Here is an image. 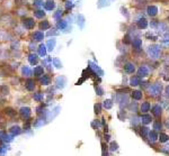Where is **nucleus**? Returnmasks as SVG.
<instances>
[{
  "label": "nucleus",
  "mask_w": 169,
  "mask_h": 156,
  "mask_svg": "<svg viewBox=\"0 0 169 156\" xmlns=\"http://www.w3.org/2000/svg\"><path fill=\"white\" fill-rule=\"evenodd\" d=\"M168 112H169V107H168Z\"/></svg>",
  "instance_id": "nucleus-24"
},
{
  "label": "nucleus",
  "mask_w": 169,
  "mask_h": 156,
  "mask_svg": "<svg viewBox=\"0 0 169 156\" xmlns=\"http://www.w3.org/2000/svg\"><path fill=\"white\" fill-rule=\"evenodd\" d=\"M100 110H101V106H100V104H96V106H95V112H96V113H99V112H100Z\"/></svg>",
  "instance_id": "nucleus-20"
},
{
  "label": "nucleus",
  "mask_w": 169,
  "mask_h": 156,
  "mask_svg": "<svg viewBox=\"0 0 169 156\" xmlns=\"http://www.w3.org/2000/svg\"><path fill=\"white\" fill-rule=\"evenodd\" d=\"M117 148H118V145H117L115 142H113L112 144H110V151L115 152V151H117Z\"/></svg>",
  "instance_id": "nucleus-18"
},
{
  "label": "nucleus",
  "mask_w": 169,
  "mask_h": 156,
  "mask_svg": "<svg viewBox=\"0 0 169 156\" xmlns=\"http://www.w3.org/2000/svg\"><path fill=\"white\" fill-rule=\"evenodd\" d=\"M113 107V102H112V100H105L104 101V108H106V109H110Z\"/></svg>",
  "instance_id": "nucleus-15"
},
{
  "label": "nucleus",
  "mask_w": 169,
  "mask_h": 156,
  "mask_svg": "<svg viewBox=\"0 0 169 156\" xmlns=\"http://www.w3.org/2000/svg\"><path fill=\"white\" fill-rule=\"evenodd\" d=\"M132 97H133V99H135V100H140L142 98V93L140 92V91H133Z\"/></svg>",
  "instance_id": "nucleus-14"
},
{
  "label": "nucleus",
  "mask_w": 169,
  "mask_h": 156,
  "mask_svg": "<svg viewBox=\"0 0 169 156\" xmlns=\"http://www.w3.org/2000/svg\"><path fill=\"white\" fill-rule=\"evenodd\" d=\"M96 92L98 93V95H101V94H103V93H104V91H103V89H101V88H99V86H97V88H96Z\"/></svg>",
  "instance_id": "nucleus-21"
},
{
  "label": "nucleus",
  "mask_w": 169,
  "mask_h": 156,
  "mask_svg": "<svg viewBox=\"0 0 169 156\" xmlns=\"http://www.w3.org/2000/svg\"><path fill=\"white\" fill-rule=\"evenodd\" d=\"M166 94H167V97H169V85L166 88Z\"/></svg>",
  "instance_id": "nucleus-22"
},
{
  "label": "nucleus",
  "mask_w": 169,
  "mask_h": 156,
  "mask_svg": "<svg viewBox=\"0 0 169 156\" xmlns=\"http://www.w3.org/2000/svg\"><path fill=\"white\" fill-rule=\"evenodd\" d=\"M141 83V80H140V77H132L130 80V84L133 86L135 85H139V84Z\"/></svg>",
  "instance_id": "nucleus-7"
},
{
  "label": "nucleus",
  "mask_w": 169,
  "mask_h": 156,
  "mask_svg": "<svg viewBox=\"0 0 169 156\" xmlns=\"http://www.w3.org/2000/svg\"><path fill=\"white\" fill-rule=\"evenodd\" d=\"M161 93V84L160 83H155L152 84L151 86H149V94L152 97H157Z\"/></svg>",
  "instance_id": "nucleus-2"
},
{
  "label": "nucleus",
  "mask_w": 169,
  "mask_h": 156,
  "mask_svg": "<svg viewBox=\"0 0 169 156\" xmlns=\"http://www.w3.org/2000/svg\"><path fill=\"white\" fill-rule=\"evenodd\" d=\"M167 126H168V128H169V119H168V121H167Z\"/></svg>",
  "instance_id": "nucleus-23"
},
{
  "label": "nucleus",
  "mask_w": 169,
  "mask_h": 156,
  "mask_svg": "<svg viewBox=\"0 0 169 156\" xmlns=\"http://www.w3.org/2000/svg\"><path fill=\"white\" fill-rule=\"evenodd\" d=\"M149 134V130L146 127H143V128H141V136H143V137H146V135Z\"/></svg>",
  "instance_id": "nucleus-17"
},
{
  "label": "nucleus",
  "mask_w": 169,
  "mask_h": 156,
  "mask_svg": "<svg viewBox=\"0 0 169 156\" xmlns=\"http://www.w3.org/2000/svg\"><path fill=\"white\" fill-rule=\"evenodd\" d=\"M124 70H125L127 73H133V72L135 71L134 64H132V63H127L125 66H124Z\"/></svg>",
  "instance_id": "nucleus-9"
},
{
  "label": "nucleus",
  "mask_w": 169,
  "mask_h": 156,
  "mask_svg": "<svg viewBox=\"0 0 169 156\" xmlns=\"http://www.w3.org/2000/svg\"><path fill=\"white\" fill-rule=\"evenodd\" d=\"M150 103L149 102H143V103L141 104V112H143V113H145V112H148L149 110H150Z\"/></svg>",
  "instance_id": "nucleus-8"
},
{
  "label": "nucleus",
  "mask_w": 169,
  "mask_h": 156,
  "mask_svg": "<svg viewBox=\"0 0 169 156\" xmlns=\"http://www.w3.org/2000/svg\"><path fill=\"white\" fill-rule=\"evenodd\" d=\"M161 112H162V109L159 104H155V106L152 107V113L155 116V117H159L161 116Z\"/></svg>",
  "instance_id": "nucleus-4"
},
{
  "label": "nucleus",
  "mask_w": 169,
  "mask_h": 156,
  "mask_svg": "<svg viewBox=\"0 0 169 156\" xmlns=\"http://www.w3.org/2000/svg\"><path fill=\"white\" fill-rule=\"evenodd\" d=\"M149 74V70L146 66H141L139 69V77L140 78H145Z\"/></svg>",
  "instance_id": "nucleus-5"
},
{
  "label": "nucleus",
  "mask_w": 169,
  "mask_h": 156,
  "mask_svg": "<svg viewBox=\"0 0 169 156\" xmlns=\"http://www.w3.org/2000/svg\"><path fill=\"white\" fill-rule=\"evenodd\" d=\"M132 44H133V46H134L135 48H140L141 47V45H142V41L141 39H139V38H135V39H133Z\"/></svg>",
  "instance_id": "nucleus-13"
},
{
  "label": "nucleus",
  "mask_w": 169,
  "mask_h": 156,
  "mask_svg": "<svg viewBox=\"0 0 169 156\" xmlns=\"http://www.w3.org/2000/svg\"><path fill=\"white\" fill-rule=\"evenodd\" d=\"M148 52L152 59H159L160 54H161V47H160V45H151Z\"/></svg>",
  "instance_id": "nucleus-1"
},
{
  "label": "nucleus",
  "mask_w": 169,
  "mask_h": 156,
  "mask_svg": "<svg viewBox=\"0 0 169 156\" xmlns=\"http://www.w3.org/2000/svg\"><path fill=\"white\" fill-rule=\"evenodd\" d=\"M140 119H141V122H142V124L148 125V124H150V122H151L152 118H151V116H149V115H142Z\"/></svg>",
  "instance_id": "nucleus-6"
},
{
  "label": "nucleus",
  "mask_w": 169,
  "mask_h": 156,
  "mask_svg": "<svg viewBox=\"0 0 169 156\" xmlns=\"http://www.w3.org/2000/svg\"><path fill=\"white\" fill-rule=\"evenodd\" d=\"M158 12V8L155 7V6H150V7H148V14L150 15V16H155Z\"/></svg>",
  "instance_id": "nucleus-10"
},
{
  "label": "nucleus",
  "mask_w": 169,
  "mask_h": 156,
  "mask_svg": "<svg viewBox=\"0 0 169 156\" xmlns=\"http://www.w3.org/2000/svg\"><path fill=\"white\" fill-rule=\"evenodd\" d=\"M101 146H103V156H108V154H107V146H106L105 144H103Z\"/></svg>",
  "instance_id": "nucleus-19"
},
{
  "label": "nucleus",
  "mask_w": 169,
  "mask_h": 156,
  "mask_svg": "<svg viewBox=\"0 0 169 156\" xmlns=\"http://www.w3.org/2000/svg\"><path fill=\"white\" fill-rule=\"evenodd\" d=\"M148 26V23H146V20L144 18H142V19H140L139 21H137V27L139 28H141V29H144V28Z\"/></svg>",
  "instance_id": "nucleus-11"
},
{
  "label": "nucleus",
  "mask_w": 169,
  "mask_h": 156,
  "mask_svg": "<svg viewBox=\"0 0 169 156\" xmlns=\"http://www.w3.org/2000/svg\"><path fill=\"white\" fill-rule=\"evenodd\" d=\"M148 137H149V139H150L152 143H153V142H157V140L159 139V135H158V134L155 133V130H151V131H149Z\"/></svg>",
  "instance_id": "nucleus-3"
},
{
  "label": "nucleus",
  "mask_w": 169,
  "mask_h": 156,
  "mask_svg": "<svg viewBox=\"0 0 169 156\" xmlns=\"http://www.w3.org/2000/svg\"><path fill=\"white\" fill-rule=\"evenodd\" d=\"M153 129H154V130H160V129H161V122L160 121L153 122Z\"/></svg>",
  "instance_id": "nucleus-16"
},
{
  "label": "nucleus",
  "mask_w": 169,
  "mask_h": 156,
  "mask_svg": "<svg viewBox=\"0 0 169 156\" xmlns=\"http://www.w3.org/2000/svg\"><path fill=\"white\" fill-rule=\"evenodd\" d=\"M168 139H169V136L167 135V134H164V133H161V134H160V135H159V140H160V142H161V143H166Z\"/></svg>",
  "instance_id": "nucleus-12"
}]
</instances>
